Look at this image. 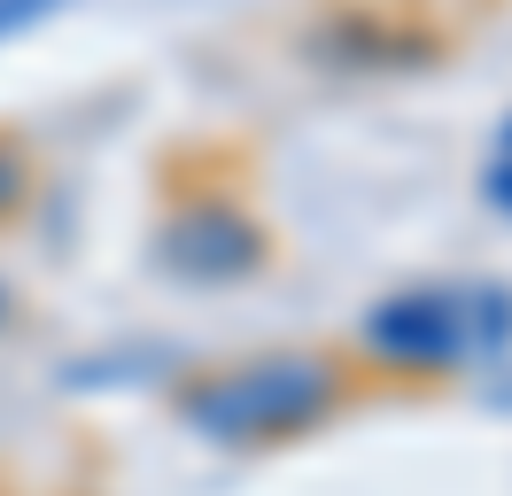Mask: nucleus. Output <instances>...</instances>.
Returning <instances> with one entry per match:
<instances>
[{"label":"nucleus","mask_w":512,"mask_h":496,"mask_svg":"<svg viewBox=\"0 0 512 496\" xmlns=\"http://www.w3.org/2000/svg\"><path fill=\"white\" fill-rule=\"evenodd\" d=\"M342 365L311 357V349H280V357H249V365H218L202 372L179 419L210 442H295L303 427H319L326 411L342 403Z\"/></svg>","instance_id":"1"},{"label":"nucleus","mask_w":512,"mask_h":496,"mask_svg":"<svg viewBox=\"0 0 512 496\" xmlns=\"http://www.w3.org/2000/svg\"><path fill=\"white\" fill-rule=\"evenodd\" d=\"M365 341L396 357V365H458L474 349L512 341V295L497 287H419V295H388L365 318Z\"/></svg>","instance_id":"2"},{"label":"nucleus","mask_w":512,"mask_h":496,"mask_svg":"<svg viewBox=\"0 0 512 496\" xmlns=\"http://www.w3.org/2000/svg\"><path fill=\"white\" fill-rule=\"evenodd\" d=\"M156 248H163V264L187 279H241L264 264V225H249L233 202H194V210H179L163 225Z\"/></svg>","instance_id":"3"},{"label":"nucleus","mask_w":512,"mask_h":496,"mask_svg":"<svg viewBox=\"0 0 512 496\" xmlns=\"http://www.w3.org/2000/svg\"><path fill=\"white\" fill-rule=\"evenodd\" d=\"M24 186H32V155H24L16 132H0V217L24 202Z\"/></svg>","instance_id":"4"},{"label":"nucleus","mask_w":512,"mask_h":496,"mask_svg":"<svg viewBox=\"0 0 512 496\" xmlns=\"http://www.w3.org/2000/svg\"><path fill=\"white\" fill-rule=\"evenodd\" d=\"M63 0H0V39H16V31H32V24H47Z\"/></svg>","instance_id":"5"},{"label":"nucleus","mask_w":512,"mask_h":496,"mask_svg":"<svg viewBox=\"0 0 512 496\" xmlns=\"http://www.w3.org/2000/svg\"><path fill=\"white\" fill-rule=\"evenodd\" d=\"M489 202L512 217V124H505V140H497V163H489Z\"/></svg>","instance_id":"6"},{"label":"nucleus","mask_w":512,"mask_h":496,"mask_svg":"<svg viewBox=\"0 0 512 496\" xmlns=\"http://www.w3.org/2000/svg\"><path fill=\"white\" fill-rule=\"evenodd\" d=\"M8 310H16V295H8V287H0V318H8Z\"/></svg>","instance_id":"7"}]
</instances>
